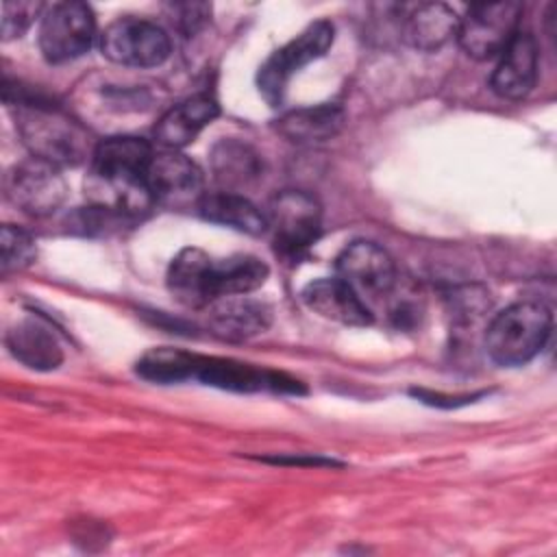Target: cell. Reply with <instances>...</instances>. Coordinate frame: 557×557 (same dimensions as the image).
<instances>
[{
  "label": "cell",
  "mask_w": 557,
  "mask_h": 557,
  "mask_svg": "<svg viewBox=\"0 0 557 557\" xmlns=\"http://www.w3.org/2000/svg\"><path fill=\"white\" fill-rule=\"evenodd\" d=\"M9 104L15 107V128L33 157L57 168H74L91 159L96 144L89 133L59 107L24 96Z\"/></svg>",
  "instance_id": "1"
},
{
  "label": "cell",
  "mask_w": 557,
  "mask_h": 557,
  "mask_svg": "<svg viewBox=\"0 0 557 557\" xmlns=\"http://www.w3.org/2000/svg\"><path fill=\"white\" fill-rule=\"evenodd\" d=\"M553 329V313L540 300H520L498 311L485 329V352L503 366L529 363L546 346Z\"/></svg>",
  "instance_id": "2"
},
{
  "label": "cell",
  "mask_w": 557,
  "mask_h": 557,
  "mask_svg": "<svg viewBox=\"0 0 557 557\" xmlns=\"http://www.w3.org/2000/svg\"><path fill=\"white\" fill-rule=\"evenodd\" d=\"M333 24L329 20H318L309 24L298 37L274 50L257 74V87L263 100L270 107H278L292 76L298 74L311 61L326 54V50L333 44Z\"/></svg>",
  "instance_id": "3"
},
{
  "label": "cell",
  "mask_w": 557,
  "mask_h": 557,
  "mask_svg": "<svg viewBox=\"0 0 557 557\" xmlns=\"http://www.w3.org/2000/svg\"><path fill=\"white\" fill-rule=\"evenodd\" d=\"M522 4L513 0L472 4L457 24V39L463 52L485 61L505 52L518 35Z\"/></svg>",
  "instance_id": "4"
},
{
  "label": "cell",
  "mask_w": 557,
  "mask_h": 557,
  "mask_svg": "<svg viewBox=\"0 0 557 557\" xmlns=\"http://www.w3.org/2000/svg\"><path fill=\"white\" fill-rule=\"evenodd\" d=\"M96 20L85 2L67 0L48 7L39 22V50L48 63L83 57L94 41Z\"/></svg>",
  "instance_id": "5"
},
{
  "label": "cell",
  "mask_w": 557,
  "mask_h": 557,
  "mask_svg": "<svg viewBox=\"0 0 557 557\" xmlns=\"http://www.w3.org/2000/svg\"><path fill=\"white\" fill-rule=\"evenodd\" d=\"M100 50L111 63L117 65L157 67L170 57L172 44L168 33L154 22L120 17L102 30Z\"/></svg>",
  "instance_id": "6"
},
{
  "label": "cell",
  "mask_w": 557,
  "mask_h": 557,
  "mask_svg": "<svg viewBox=\"0 0 557 557\" xmlns=\"http://www.w3.org/2000/svg\"><path fill=\"white\" fill-rule=\"evenodd\" d=\"M268 228L274 233L276 248L287 257H298L318 237L322 228V211L318 200L298 189H285L270 200Z\"/></svg>",
  "instance_id": "7"
},
{
  "label": "cell",
  "mask_w": 557,
  "mask_h": 557,
  "mask_svg": "<svg viewBox=\"0 0 557 557\" xmlns=\"http://www.w3.org/2000/svg\"><path fill=\"white\" fill-rule=\"evenodd\" d=\"M7 198L26 215L46 218L54 213L67 194V185L61 176V168L30 157L15 163L4 178Z\"/></svg>",
  "instance_id": "8"
},
{
  "label": "cell",
  "mask_w": 557,
  "mask_h": 557,
  "mask_svg": "<svg viewBox=\"0 0 557 557\" xmlns=\"http://www.w3.org/2000/svg\"><path fill=\"white\" fill-rule=\"evenodd\" d=\"M146 183L154 202L170 207L198 205L202 198L200 168L178 150L152 152L146 168Z\"/></svg>",
  "instance_id": "9"
},
{
  "label": "cell",
  "mask_w": 557,
  "mask_h": 557,
  "mask_svg": "<svg viewBox=\"0 0 557 557\" xmlns=\"http://www.w3.org/2000/svg\"><path fill=\"white\" fill-rule=\"evenodd\" d=\"M337 276L344 278L359 296L385 298L396 285V265L387 250L374 242H352L337 257Z\"/></svg>",
  "instance_id": "10"
},
{
  "label": "cell",
  "mask_w": 557,
  "mask_h": 557,
  "mask_svg": "<svg viewBox=\"0 0 557 557\" xmlns=\"http://www.w3.org/2000/svg\"><path fill=\"white\" fill-rule=\"evenodd\" d=\"M194 379L215 385L222 389H235V392H298V381L287 379L285 374H276L270 370L255 368L250 363L233 361V359H220V357H200L196 359Z\"/></svg>",
  "instance_id": "11"
},
{
  "label": "cell",
  "mask_w": 557,
  "mask_h": 557,
  "mask_svg": "<svg viewBox=\"0 0 557 557\" xmlns=\"http://www.w3.org/2000/svg\"><path fill=\"white\" fill-rule=\"evenodd\" d=\"M300 298L324 320L344 326H368L372 322V313L363 298L339 276H322L307 283Z\"/></svg>",
  "instance_id": "12"
},
{
  "label": "cell",
  "mask_w": 557,
  "mask_h": 557,
  "mask_svg": "<svg viewBox=\"0 0 557 557\" xmlns=\"http://www.w3.org/2000/svg\"><path fill=\"white\" fill-rule=\"evenodd\" d=\"M537 44L531 33H520L511 39V44L500 54V63L496 65L490 87L496 96L505 100L524 98L537 78Z\"/></svg>",
  "instance_id": "13"
},
{
  "label": "cell",
  "mask_w": 557,
  "mask_h": 557,
  "mask_svg": "<svg viewBox=\"0 0 557 557\" xmlns=\"http://www.w3.org/2000/svg\"><path fill=\"white\" fill-rule=\"evenodd\" d=\"M213 259L200 248H183L168 268L165 283L176 302L189 309H200L211 305L213 287Z\"/></svg>",
  "instance_id": "14"
},
{
  "label": "cell",
  "mask_w": 557,
  "mask_h": 557,
  "mask_svg": "<svg viewBox=\"0 0 557 557\" xmlns=\"http://www.w3.org/2000/svg\"><path fill=\"white\" fill-rule=\"evenodd\" d=\"M218 113L220 107L211 96H191L161 115L154 126V139L163 150H181L189 146L200 131L218 117Z\"/></svg>",
  "instance_id": "15"
},
{
  "label": "cell",
  "mask_w": 557,
  "mask_h": 557,
  "mask_svg": "<svg viewBox=\"0 0 557 557\" xmlns=\"http://www.w3.org/2000/svg\"><path fill=\"white\" fill-rule=\"evenodd\" d=\"M211 305L213 307L209 311V326L222 339H250L263 333L272 322L270 307L246 294L224 296Z\"/></svg>",
  "instance_id": "16"
},
{
  "label": "cell",
  "mask_w": 557,
  "mask_h": 557,
  "mask_svg": "<svg viewBox=\"0 0 557 557\" xmlns=\"http://www.w3.org/2000/svg\"><path fill=\"white\" fill-rule=\"evenodd\" d=\"M9 352L26 368L48 372L63 361V348L54 331L39 318H22L7 331Z\"/></svg>",
  "instance_id": "17"
},
{
  "label": "cell",
  "mask_w": 557,
  "mask_h": 557,
  "mask_svg": "<svg viewBox=\"0 0 557 557\" xmlns=\"http://www.w3.org/2000/svg\"><path fill=\"white\" fill-rule=\"evenodd\" d=\"M459 17L442 2H426L413 7L403 22V39L422 52L440 50L457 35Z\"/></svg>",
  "instance_id": "18"
},
{
  "label": "cell",
  "mask_w": 557,
  "mask_h": 557,
  "mask_svg": "<svg viewBox=\"0 0 557 557\" xmlns=\"http://www.w3.org/2000/svg\"><path fill=\"white\" fill-rule=\"evenodd\" d=\"M344 126V111L337 104H315L283 113L276 131L292 144H320L333 139Z\"/></svg>",
  "instance_id": "19"
},
{
  "label": "cell",
  "mask_w": 557,
  "mask_h": 557,
  "mask_svg": "<svg viewBox=\"0 0 557 557\" xmlns=\"http://www.w3.org/2000/svg\"><path fill=\"white\" fill-rule=\"evenodd\" d=\"M196 209L205 220L235 228L246 235H261L268 228L265 213H261L248 198L235 191L222 189L213 194H202Z\"/></svg>",
  "instance_id": "20"
},
{
  "label": "cell",
  "mask_w": 557,
  "mask_h": 557,
  "mask_svg": "<svg viewBox=\"0 0 557 557\" xmlns=\"http://www.w3.org/2000/svg\"><path fill=\"white\" fill-rule=\"evenodd\" d=\"M211 172L224 191L250 185L263 172L261 157L239 139H220L211 148Z\"/></svg>",
  "instance_id": "21"
},
{
  "label": "cell",
  "mask_w": 557,
  "mask_h": 557,
  "mask_svg": "<svg viewBox=\"0 0 557 557\" xmlns=\"http://www.w3.org/2000/svg\"><path fill=\"white\" fill-rule=\"evenodd\" d=\"M268 265L252 255H233L226 259H213L211 287L213 298L242 296L261 287L268 278ZM213 300V302H215Z\"/></svg>",
  "instance_id": "22"
},
{
  "label": "cell",
  "mask_w": 557,
  "mask_h": 557,
  "mask_svg": "<svg viewBox=\"0 0 557 557\" xmlns=\"http://www.w3.org/2000/svg\"><path fill=\"white\" fill-rule=\"evenodd\" d=\"M198 355L176 348H152L137 361V374L154 383H181L194 379Z\"/></svg>",
  "instance_id": "23"
},
{
  "label": "cell",
  "mask_w": 557,
  "mask_h": 557,
  "mask_svg": "<svg viewBox=\"0 0 557 557\" xmlns=\"http://www.w3.org/2000/svg\"><path fill=\"white\" fill-rule=\"evenodd\" d=\"M37 257V246L30 233L20 226L4 224L0 233V268L2 274L9 276L28 268Z\"/></svg>",
  "instance_id": "24"
},
{
  "label": "cell",
  "mask_w": 557,
  "mask_h": 557,
  "mask_svg": "<svg viewBox=\"0 0 557 557\" xmlns=\"http://www.w3.org/2000/svg\"><path fill=\"white\" fill-rule=\"evenodd\" d=\"M41 2H2V17H0V30L2 39H17L22 37L30 24L44 15Z\"/></svg>",
  "instance_id": "25"
},
{
  "label": "cell",
  "mask_w": 557,
  "mask_h": 557,
  "mask_svg": "<svg viewBox=\"0 0 557 557\" xmlns=\"http://www.w3.org/2000/svg\"><path fill=\"white\" fill-rule=\"evenodd\" d=\"M211 7L205 2H187V4H174L172 15H176V26L183 33H196L209 17Z\"/></svg>",
  "instance_id": "26"
}]
</instances>
